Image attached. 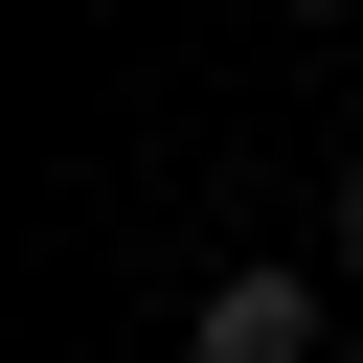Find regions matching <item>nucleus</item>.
<instances>
[{
  "label": "nucleus",
  "mask_w": 363,
  "mask_h": 363,
  "mask_svg": "<svg viewBox=\"0 0 363 363\" xmlns=\"http://www.w3.org/2000/svg\"><path fill=\"white\" fill-rule=\"evenodd\" d=\"M182 363H318V272H227L182 318Z\"/></svg>",
  "instance_id": "f257e3e1"
},
{
  "label": "nucleus",
  "mask_w": 363,
  "mask_h": 363,
  "mask_svg": "<svg viewBox=\"0 0 363 363\" xmlns=\"http://www.w3.org/2000/svg\"><path fill=\"white\" fill-rule=\"evenodd\" d=\"M340 250H363V159H340Z\"/></svg>",
  "instance_id": "f03ea898"
},
{
  "label": "nucleus",
  "mask_w": 363,
  "mask_h": 363,
  "mask_svg": "<svg viewBox=\"0 0 363 363\" xmlns=\"http://www.w3.org/2000/svg\"><path fill=\"white\" fill-rule=\"evenodd\" d=\"M295 23H340V0H295Z\"/></svg>",
  "instance_id": "7ed1b4c3"
}]
</instances>
